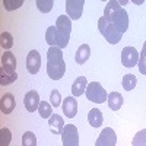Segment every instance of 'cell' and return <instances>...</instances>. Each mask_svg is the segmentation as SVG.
I'll list each match as a JSON object with an SVG mask.
<instances>
[{"label":"cell","instance_id":"1","mask_svg":"<svg viewBox=\"0 0 146 146\" xmlns=\"http://www.w3.org/2000/svg\"><path fill=\"white\" fill-rule=\"evenodd\" d=\"M72 32V19L67 15H62L57 18L56 27H50L45 32V41L50 44V47L64 48L69 44Z\"/></svg>","mask_w":146,"mask_h":146},{"label":"cell","instance_id":"2","mask_svg":"<svg viewBox=\"0 0 146 146\" xmlns=\"http://www.w3.org/2000/svg\"><path fill=\"white\" fill-rule=\"evenodd\" d=\"M104 18L110 23H113L121 34H124L129 28V15H127V12H126V9H123L120 6V3L115 2V0H110V2L107 3V6L104 9Z\"/></svg>","mask_w":146,"mask_h":146},{"label":"cell","instance_id":"3","mask_svg":"<svg viewBox=\"0 0 146 146\" xmlns=\"http://www.w3.org/2000/svg\"><path fill=\"white\" fill-rule=\"evenodd\" d=\"M66 72V63L63 58L62 48L58 47H50L47 51V73L50 79L60 80L64 76Z\"/></svg>","mask_w":146,"mask_h":146},{"label":"cell","instance_id":"4","mask_svg":"<svg viewBox=\"0 0 146 146\" xmlns=\"http://www.w3.org/2000/svg\"><path fill=\"white\" fill-rule=\"evenodd\" d=\"M18 79L16 73V58L13 53L5 51L2 56V67H0V83L3 85H10Z\"/></svg>","mask_w":146,"mask_h":146},{"label":"cell","instance_id":"5","mask_svg":"<svg viewBox=\"0 0 146 146\" xmlns=\"http://www.w3.org/2000/svg\"><path fill=\"white\" fill-rule=\"evenodd\" d=\"M98 29L100 32L104 35V38L110 42V44H117L120 42L121 36H123V34H121L113 23H110L104 16L98 19Z\"/></svg>","mask_w":146,"mask_h":146},{"label":"cell","instance_id":"6","mask_svg":"<svg viewBox=\"0 0 146 146\" xmlns=\"http://www.w3.org/2000/svg\"><path fill=\"white\" fill-rule=\"evenodd\" d=\"M86 98L95 104H102L107 101L108 98V94L105 92V89L101 86V83L100 82H91L88 83V86H86Z\"/></svg>","mask_w":146,"mask_h":146},{"label":"cell","instance_id":"7","mask_svg":"<svg viewBox=\"0 0 146 146\" xmlns=\"http://www.w3.org/2000/svg\"><path fill=\"white\" fill-rule=\"evenodd\" d=\"M60 135L63 146H79V133L75 124H66Z\"/></svg>","mask_w":146,"mask_h":146},{"label":"cell","instance_id":"8","mask_svg":"<svg viewBox=\"0 0 146 146\" xmlns=\"http://www.w3.org/2000/svg\"><path fill=\"white\" fill-rule=\"evenodd\" d=\"M121 63L126 67H135L139 63V51L135 47H124L121 51Z\"/></svg>","mask_w":146,"mask_h":146},{"label":"cell","instance_id":"9","mask_svg":"<svg viewBox=\"0 0 146 146\" xmlns=\"http://www.w3.org/2000/svg\"><path fill=\"white\" fill-rule=\"evenodd\" d=\"M117 143V135L111 127H105L101 133L98 139L95 142V146H115Z\"/></svg>","mask_w":146,"mask_h":146},{"label":"cell","instance_id":"10","mask_svg":"<svg viewBox=\"0 0 146 146\" xmlns=\"http://www.w3.org/2000/svg\"><path fill=\"white\" fill-rule=\"evenodd\" d=\"M83 0H67L66 2V13L72 21H78L83 12Z\"/></svg>","mask_w":146,"mask_h":146},{"label":"cell","instance_id":"11","mask_svg":"<svg viewBox=\"0 0 146 146\" xmlns=\"http://www.w3.org/2000/svg\"><path fill=\"white\" fill-rule=\"evenodd\" d=\"M41 67V56L36 50H31L27 56V69L31 75H36Z\"/></svg>","mask_w":146,"mask_h":146},{"label":"cell","instance_id":"12","mask_svg":"<svg viewBox=\"0 0 146 146\" xmlns=\"http://www.w3.org/2000/svg\"><path fill=\"white\" fill-rule=\"evenodd\" d=\"M23 104H25V108H27V111L32 113V111H36L41 104L40 101V95L36 91H29L27 92L25 95V98H23Z\"/></svg>","mask_w":146,"mask_h":146},{"label":"cell","instance_id":"13","mask_svg":"<svg viewBox=\"0 0 146 146\" xmlns=\"http://www.w3.org/2000/svg\"><path fill=\"white\" fill-rule=\"evenodd\" d=\"M63 111H64V115L67 118H73L78 113V101L75 96H66L64 98V102H63Z\"/></svg>","mask_w":146,"mask_h":146},{"label":"cell","instance_id":"14","mask_svg":"<svg viewBox=\"0 0 146 146\" xmlns=\"http://www.w3.org/2000/svg\"><path fill=\"white\" fill-rule=\"evenodd\" d=\"M15 107H16L15 96L12 94H9V92H6L2 96V100H0V110H2V113L3 114H10L15 110Z\"/></svg>","mask_w":146,"mask_h":146},{"label":"cell","instance_id":"15","mask_svg":"<svg viewBox=\"0 0 146 146\" xmlns=\"http://www.w3.org/2000/svg\"><path fill=\"white\" fill-rule=\"evenodd\" d=\"M86 86H88V80L85 76H79L72 85V95L73 96H80L86 92Z\"/></svg>","mask_w":146,"mask_h":146},{"label":"cell","instance_id":"16","mask_svg":"<svg viewBox=\"0 0 146 146\" xmlns=\"http://www.w3.org/2000/svg\"><path fill=\"white\" fill-rule=\"evenodd\" d=\"M89 56H91V47H89L88 44H82V45L78 48V51H76L75 60H76L78 64H83V63L88 62Z\"/></svg>","mask_w":146,"mask_h":146},{"label":"cell","instance_id":"17","mask_svg":"<svg viewBox=\"0 0 146 146\" xmlns=\"http://www.w3.org/2000/svg\"><path fill=\"white\" fill-rule=\"evenodd\" d=\"M108 107L113 110V111H118L123 105V96H121L120 92H111L108 94V98H107Z\"/></svg>","mask_w":146,"mask_h":146},{"label":"cell","instance_id":"18","mask_svg":"<svg viewBox=\"0 0 146 146\" xmlns=\"http://www.w3.org/2000/svg\"><path fill=\"white\" fill-rule=\"evenodd\" d=\"M48 124H50V129L53 130V133H62L63 127L66 126L62 115H58V114H53L50 118H48Z\"/></svg>","mask_w":146,"mask_h":146},{"label":"cell","instance_id":"19","mask_svg":"<svg viewBox=\"0 0 146 146\" xmlns=\"http://www.w3.org/2000/svg\"><path fill=\"white\" fill-rule=\"evenodd\" d=\"M102 120H104V117H102V113L100 111L98 108H92L91 111H89V114H88V121H89V124L92 126V127H100L101 124H102Z\"/></svg>","mask_w":146,"mask_h":146},{"label":"cell","instance_id":"20","mask_svg":"<svg viewBox=\"0 0 146 146\" xmlns=\"http://www.w3.org/2000/svg\"><path fill=\"white\" fill-rule=\"evenodd\" d=\"M0 45H2L5 51H9L12 45H13V36L9 32H2V35H0Z\"/></svg>","mask_w":146,"mask_h":146},{"label":"cell","instance_id":"21","mask_svg":"<svg viewBox=\"0 0 146 146\" xmlns=\"http://www.w3.org/2000/svg\"><path fill=\"white\" fill-rule=\"evenodd\" d=\"M38 113L41 115V118H50L53 115V108L51 104L47 102V101H41L40 107H38Z\"/></svg>","mask_w":146,"mask_h":146},{"label":"cell","instance_id":"22","mask_svg":"<svg viewBox=\"0 0 146 146\" xmlns=\"http://www.w3.org/2000/svg\"><path fill=\"white\" fill-rule=\"evenodd\" d=\"M36 7H38L40 12H42V13H48L53 6H54V2L53 0H36Z\"/></svg>","mask_w":146,"mask_h":146},{"label":"cell","instance_id":"23","mask_svg":"<svg viewBox=\"0 0 146 146\" xmlns=\"http://www.w3.org/2000/svg\"><path fill=\"white\" fill-rule=\"evenodd\" d=\"M131 145L133 146H146V129L136 133L131 140Z\"/></svg>","mask_w":146,"mask_h":146},{"label":"cell","instance_id":"24","mask_svg":"<svg viewBox=\"0 0 146 146\" xmlns=\"http://www.w3.org/2000/svg\"><path fill=\"white\" fill-rule=\"evenodd\" d=\"M136 83H137V79H136L135 75H126V76L123 78V88H124L126 91L135 89Z\"/></svg>","mask_w":146,"mask_h":146},{"label":"cell","instance_id":"25","mask_svg":"<svg viewBox=\"0 0 146 146\" xmlns=\"http://www.w3.org/2000/svg\"><path fill=\"white\" fill-rule=\"evenodd\" d=\"M12 140V133L7 127H3L0 130V146H9Z\"/></svg>","mask_w":146,"mask_h":146},{"label":"cell","instance_id":"26","mask_svg":"<svg viewBox=\"0 0 146 146\" xmlns=\"http://www.w3.org/2000/svg\"><path fill=\"white\" fill-rule=\"evenodd\" d=\"M139 72L142 73V75H146V42L143 44V48H142V51L139 54Z\"/></svg>","mask_w":146,"mask_h":146},{"label":"cell","instance_id":"27","mask_svg":"<svg viewBox=\"0 0 146 146\" xmlns=\"http://www.w3.org/2000/svg\"><path fill=\"white\" fill-rule=\"evenodd\" d=\"M22 146H36V137L32 131H27L22 136Z\"/></svg>","mask_w":146,"mask_h":146},{"label":"cell","instance_id":"28","mask_svg":"<svg viewBox=\"0 0 146 146\" xmlns=\"http://www.w3.org/2000/svg\"><path fill=\"white\" fill-rule=\"evenodd\" d=\"M22 5H23V0H3V6L9 12L15 10V9H19Z\"/></svg>","mask_w":146,"mask_h":146},{"label":"cell","instance_id":"29","mask_svg":"<svg viewBox=\"0 0 146 146\" xmlns=\"http://www.w3.org/2000/svg\"><path fill=\"white\" fill-rule=\"evenodd\" d=\"M50 104H51L53 107H58L60 104H62V95H60V92H58L57 89H53V91H51Z\"/></svg>","mask_w":146,"mask_h":146}]
</instances>
